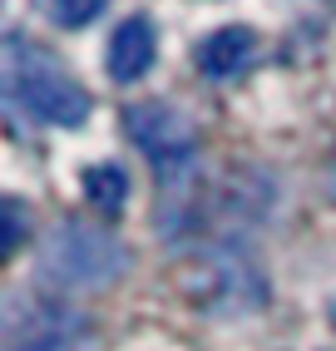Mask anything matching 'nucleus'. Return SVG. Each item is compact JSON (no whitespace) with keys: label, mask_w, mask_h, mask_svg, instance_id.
Returning a JSON list of instances; mask_svg holds the SVG:
<instances>
[{"label":"nucleus","mask_w":336,"mask_h":351,"mask_svg":"<svg viewBox=\"0 0 336 351\" xmlns=\"http://www.w3.org/2000/svg\"><path fill=\"white\" fill-rule=\"evenodd\" d=\"M84 198L99 208V213H124L129 203V173L119 163H94L84 173Z\"/></svg>","instance_id":"obj_8"},{"label":"nucleus","mask_w":336,"mask_h":351,"mask_svg":"<svg viewBox=\"0 0 336 351\" xmlns=\"http://www.w3.org/2000/svg\"><path fill=\"white\" fill-rule=\"evenodd\" d=\"M129 247L89 223H60L40 243V277L60 292H104L129 272Z\"/></svg>","instance_id":"obj_2"},{"label":"nucleus","mask_w":336,"mask_h":351,"mask_svg":"<svg viewBox=\"0 0 336 351\" xmlns=\"http://www.w3.org/2000/svg\"><path fill=\"white\" fill-rule=\"evenodd\" d=\"M154 25L143 15H134V20H124L114 35H109V55H104V64H109V75L119 80V84H129V80H143L149 75V64H154Z\"/></svg>","instance_id":"obj_7"},{"label":"nucleus","mask_w":336,"mask_h":351,"mask_svg":"<svg viewBox=\"0 0 336 351\" xmlns=\"http://www.w3.org/2000/svg\"><path fill=\"white\" fill-rule=\"evenodd\" d=\"M331 317H336V307H331Z\"/></svg>","instance_id":"obj_12"},{"label":"nucleus","mask_w":336,"mask_h":351,"mask_svg":"<svg viewBox=\"0 0 336 351\" xmlns=\"http://www.w3.org/2000/svg\"><path fill=\"white\" fill-rule=\"evenodd\" d=\"M183 292L208 312H248L262 302V267L252 263V252L218 243V247H203L193 263L183 267Z\"/></svg>","instance_id":"obj_3"},{"label":"nucleus","mask_w":336,"mask_h":351,"mask_svg":"<svg viewBox=\"0 0 336 351\" xmlns=\"http://www.w3.org/2000/svg\"><path fill=\"white\" fill-rule=\"evenodd\" d=\"M20 243H25V218H20V203L5 198V257H15Z\"/></svg>","instance_id":"obj_10"},{"label":"nucleus","mask_w":336,"mask_h":351,"mask_svg":"<svg viewBox=\"0 0 336 351\" xmlns=\"http://www.w3.org/2000/svg\"><path fill=\"white\" fill-rule=\"evenodd\" d=\"M331 193H336V163H331Z\"/></svg>","instance_id":"obj_11"},{"label":"nucleus","mask_w":336,"mask_h":351,"mask_svg":"<svg viewBox=\"0 0 336 351\" xmlns=\"http://www.w3.org/2000/svg\"><path fill=\"white\" fill-rule=\"evenodd\" d=\"M104 5H109V0H50V15L60 20V25L80 30V25H89V20L99 15Z\"/></svg>","instance_id":"obj_9"},{"label":"nucleus","mask_w":336,"mask_h":351,"mask_svg":"<svg viewBox=\"0 0 336 351\" xmlns=\"http://www.w3.org/2000/svg\"><path fill=\"white\" fill-rule=\"evenodd\" d=\"M5 351H94V326L55 297H15L5 312Z\"/></svg>","instance_id":"obj_4"},{"label":"nucleus","mask_w":336,"mask_h":351,"mask_svg":"<svg viewBox=\"0 0 336 351\" xmlns=\"http://www.w3.org/2000/svg\"><path fill=\"white\" fill-rule=\"evenodd\" d=\"M5 95L30 114V119H45V124H60V129H75L89 119V95L69 80V69L40 50V45L10 35L5 40Z\"/></svg>","instance_id":"obj_1"},{"label":"nucleus","mask_w":336,"mask_h":351,"mask_svg":"<svg viewBox=\"0 0 336 351\" xmlns=\"http://www.w3.org/2000/svg\"><path fill=\"white\" fill-rule=\"evenodd\" d=\"M124 129L134 138V149L154 158L158 173H183L188 163H193V154H198L193 129H188L173 109H163V104H134L124 114Z\"/></svg>","instance_id":"obj_5"},{"label":"nucleus","mask_w":336,"mask_h":351,"mask_svg":"<svg viewBox=\"0 0 336 351\" xmlns=\"http://www.w3.org/2000/svg\"><path fill=\"white\" fill-rule=\"evenodd\" d=\"M193 60H198V69H203L208 80H237L257 60V35L243 30V25H223V30H213L198 45Z\"/></svg>","instance_id":"obj_6"}]
</instances>
